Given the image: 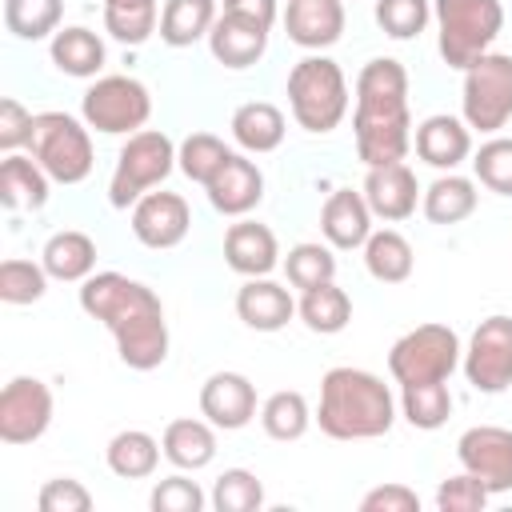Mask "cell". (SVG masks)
Wrapping results in <instances>:
<instances>
[{
	"label": "cell",
	"instance_id": "6da1fadb",
	"mask_svg": "<svg viewBox=\"0 0 512 512\" xmlns=\"http://www.w3.org/2000/svg\"><path fill=\"white\" fill-rule=\"evenodd\" d=\"M80 308L112 332L116 352L132 372H152L168 360L164 304L148 284L128 280L124 272H92L80 284Z\"/></svg>",
	"mask_w": 512,
	"mask_h": 512
},
{
	"label": "cell",
	"instance_id": "7a4b0ae2",
	"mask_svg": "<svg viewBox=\"0 0 512 512\" xmlns=\"http://www.w3.org/2000/svg\"><path fill=\"white\" fill-rule=\"evenodd\" d=\"M356 156L368 168L396 164L412 148V112H408V68L392 56H376L356 76V112H352Z\"/></svg>",
	"mask_w": 512,
	"mask_h": 512
},
{
	"label": "cell",
	"instance_id": "3957f363",
	"mask_svg": "<svg viewBox=\"0 0 512 512\" xmlns=\"http://www.w3.org/2000/svg\"><path fill=\"white\" fill-rule=\"evenodd\" d=\"M316 424L332 440H376L396 424V396L376 372L352 364L328 368L320 380Z\"/></svg>",
	"mask_w": 512,
	"mask_h": 512
},
{
	"label": "cell",
	"instance_id": "277c9868",
	"mask_svg": "<svg viewBox=\"0 0 512 512\" xmlns=\"http://www.w3.org/2000/svg\"><path fill=\"white\" fill-rule=\"evenodd\" d=\"M288 108H292V120L312 136H328L332 128H340V120L348 116L344 68L324 52H312L300 64H292V72H288Z\"/></svg>",
	"mask_w": 512,
	"mask_h": 512
},
{
	"label": "cell",
	"instance_id": "5b68a950",
	"mask_svg": "<svg viewBox=\"0 0 512 512\" xmlns=\"http://www.w3.org/2000/svg\"><path fill=\"white\" fill-rule=\"evenodd\" d=\"M432 20H436L444 64L464 72L472 60L492 52L496 36L504 32V4L500 0H432Z\"/></svg>",
	"mask_w": 512,
	"mask_h": 512
},
{
	"label": "cell",
	"instance_id": "8992f818",
	"mask_svg": "<svg viewBox=\"0 0 512 512\" xmlns=\"http://www.w3.org/2000/svg\"><path fill=\"white\" fill-rule=\"evenodd\" d=\"M28 156L56 180V184H80L88 180L96 156H92V136L88 124L76 120L72 112H36L32 120V140Z\"/></svg>",
	"mask_w": 512,
	"mask_h": 512
},
{
	"label": "cell",
	"instance_id": "52a82bcc",
	"mask_svg": "<svg viewBox=\"0 0 512 512\" xmlns=\"http://www.w3.org/2000/svg\"><path fill=\"white\" fill-rule=\"evenodd\" d=\"M176 168V144L160 128H140L124 140L112 180H108V204L112 208H132L144 192L160 188L168 172Z\"/></svg>",
	"mask_w": 512,
	"mask_h": 512
},
{
	"label": "cell",
	"instance_id": "ba28073f",
	"mask_svg": "<svg viewBox=\"0 0 512 512\" xmlns=\"http://www.w3.org/2000/svg\"><path fill=\"white\" fill-rule=\"evenodd\" d=\"M460 336L448 324H416L388 348V372L392 380L404 384H424V380H448L460 368Z\"/></svg>",
	"mask_w": 512,
	"mask_h": 512
},
{
	"label": "cell",
	"instance_id": "9c48e42d",
	"mask_svg": "<svg viewBox=\"0 0 512 512\" xmlns=\"http://www.w3.org/2000/svg\"><path fill=\"white\" fill-rule=\"evenodd\" d=\"M460 116L468 128L488 136L512 120V56L508 52H484L464 68Z\"/></svg>",
	"mask_w": 512,
	"mask_h": 512
},
{
	"label": "cell",
	"instance_id": "30bf717a",
	"mask_svg": "<svg viewBox=\"0 0 512 512\" xmlns=\"http://www.w3.org/2000/svg\"><path fill=\"white\" fill-rule=\"evenodd\" d=\"M80 116L88 128H96L104 136H132L152 116V92L144 80L124 76V72L96 76V84L80 100Z\"/></svg>",
	"mask_w": 512,
	"mask_h": 512
},
{
	"label": "cell",
	"instance_id": "8fae6325",
	"mask_svg": "<svg viewBox=\"0 0 512 512\" xmlns=\"http://www.w3.org/2000/svg\"><path fill=\"white\" fill-rule=\"evenodd\" d=\"M464 380L476 392H504L512 388V316H488L468 336V348L460 356Z\"/></svg>",
	"mask_w": 512,
	"mask_h": 512
},
{
	"label": "cell",
	"instance_id": "7c38bea8",
	"mask_svg": "<svg viewBox=\"0 0 512 512\" xmlns=\"http://www.w3.org/2000/svg\"><path fill=\"white\" fill-rule=\"evenodd\" d=\"M56 412L52 388L40 376H12L0 392V440L4 444H32L48 432Z\"/></svg>",
	"mask_w": 512,
	"mask_h": 512
},
{
	"label": "cell",
	"instance_id": "4fadbf2b",
	"mask_svg": "<svg viewBox=\"0 0 512 512\" xmlns=\"http://www.w3.org/2000/svg\"><path fill=\"white\" fill-rule=\"evenodd\" d=\"M456 460L492 496L496 492H512V428H496V424L468 428L456 440Z\"/></svg>",
	"mask_w": 512,
	"mask_h": 512
},
{
	"label": "cell",
	"instance_id": "5bb4252c",
	"mask_svg": "<svg viewBox=\"0 0 512 512\" xmlns=\"http://www.w3.org/2000/svg\"><path fill=\"white\" fill-rule=\"evenodd\" d=\"M188 228H192V208L180 192H144L132 204V236L152 252L176 248L188 236Z\"/></svg>",
	"mask_w": 512,
	"mask_h": 512
},
{
	"label": "cell",
	"instance_id": "9a60e30c",
	"mask_svg": "<svg viewBox=\"0 0 512 512\" xmlns=\"http://www.w3.org/2000/svg\"><path fill=\"white\" fill-rule=\"evenodd\" d=\"M200 416L220 432H240L256 416V384L244 372H212L200 384Z\"/></svg>",
	"mask_w": 512,
	"mask_h": 512
},
{
	"label": "cell",
	"instance_id": "2e32d148",
	"mask_svg": "<svg viewBox=\"0 0 512 512\" xmlns=\"http://www.w3.org/2000/svg\"><path fill=\"white\" fill-rule=\"evenodd\" d=\"M204 192H208V204L220 216H236L240 220L264 200V172L244 152H228V160L216 168V176L204 184Z\"/></svg>",
	"mask_w": 512,
	"mask_h": 512
},
{
	"label": "cell",
	"instance_id": "e0dca14e",
	"mask_svg": "<svg viewBox=\"0 0 512 512\" xmlns=\"http://www.w3.org/2000/svg\"><path fill=\"white\" fill-rule=\"evenodd\" d=\"M412 148L416 156L436 168V172H456L468 156H472V128L464 124V116H448V112H436V116H424L412 132Z\"/></svg>",
	"mask_w": 512,
	"mask_h": 512
},
{
	"label": "cell",
	"instance_id": "ac0fdd59",
	"mask_svg": "<svg viewBox=\"0 0 512 512\" xmlns=\"http://www.w3.org/2000/svg\"><path fill=\"white\" fill-rule=\"evenodd\" d=\"M364 200H368V208H372V216L376 220H384V224H400V220H408L412 212H416V200L424 196L420 192V180H416V172L404 164V160H396V164H380V168H368V176H364Z\"/></svg>",
	"mask_w": 512,
	"mask_h": 512
},
{
	"label": "cell",
	"instance_id": "d6986e66",
	"mask_svg": "<svg viewBox=\"0 0 512 512\" xmlns=\"http://www.w3.org/2000/svg\"><path fill=\"white\" fill-rule=\"evenodd\" d=\"M224 264L232 272H240L244 280L248 276H268L276 264H280V244H276V232L260 220H236L228 224L224 232Z\"/></svg>",
	"mask_w": 512,
	"mask_h": 512
},
{
	"label": "cell",
	"instance_id": "ffe728a7",
	"mask_svg": "<svg viewBox=\"0 0 512 512\" xmlns=\"http://www.w3.org/2000/svg\"><path fill=\"white\" fill-rule=\"evenodd\" d=\"M284 32L292 44L308 52H324L344 36V4L340 0H288Z\"/></svg>",
	"mask_w": 512,
	"mask_h": 512
},
{
	"label": "cell",
	"instance_id": "44dd1931",
	"mask_svg": "<svg viewBox=\"0 0 512 512\" xmlns=\"http://www.w3.org/2000/svg\"><path fill=\"white\" fill-rule=\"evenodd\" d=\"M372 220L376 216H372L364 192H352V188H336L320 208V232L336 252L364 248V240L372 236Z\"/></svg>",
	"mask_w": 512,
	"mask_h": 512
},
{
	"label": "cell",
	"instance_id": "7402d4cb",
	"mask_svg": "<svg viewBox=\"0 0 512 512\" xmlns=\"http://www.w3.org/2000/svg\"><path fill=\"white\" fill-rule=\"evenodd\" d=\"M236 316L252 332H280L296 316V300L284 284H276L268 276H248L236 292Z\"/></svg>",
	"mask_w": 512,
	"mask_h": 512
},
{
	"label": "cell",
	"instance_id": "603a6c76",
	"mask_svg": "<svg viewBox=\"0 0 512 512\" xmlns=\"http://www.w3.org/2000/svg\"><path fill=\"white\" fill-rule=\"evenodd\" d=\"M208 52H212L216 64H224L232 72H244V68H252L268 52V28L220 12L212 32H208Z\"/></svg>",
	"mask_w": 512,
	"mask_h": 512
},
{
	"label": "cell",
	"instance_id": "cb8c5ba5",
	"mask_svg": "<svg viewBox=\"0 0 512 512\" xmlns=\"http://www.w3.org/2000/svg\"><path fill=\"white\" fill-rule=\"evenodd\" d=\"M216 424L208 420H196V416H180L164 428L160 436V448H164V460L180 472H200L216 460Z\"/></svg>",
	"mask_w": 512,
	"mask_h": 512
},
{
	"label": "cell",
	"instance_id": "d4e9b609",
	"mask_svg": "<svg viewBox=\"0 0 512 512\" xmlns=\"http://www.w3.org/2000/svg\"><path fill=\"white\" fill-rule=\"evenodd\" d=\"M48 184L52 176L20 152H4L0 160V204L8 212H40L48 204Z\"/></svg>",
	"mask_w": 512,
	"mask_h": 512
},
{
	"label": "cell",
	"instance_id": "484cf974",
	"mask_svg": "<svg viewBox=\"0 0 512 512\" xmlns=\"http://www.w3.org/2000/svg\"><path fill=\"white\" fill-rule=\"evenodd\" d=\"M40 264L48 268L52 280L60 284H84L92 272H96V240L80 228H64V232H52L44 240V252H40Z\"/></svg>",
	"mask_w": 512,
	"mask_h": 512
},
{
	"label": "cell",
	"instance_id": "4316f807",
	"mask_svg": "<svg viewBox=\"0 0 512 512\" xmlns=\"http://www.w3.org/2000/svg\"><path fill=\"white\" fill-rule=\"evenodd\" d=\"M232 140L248 152V156H264V152H276L284 144V132H288V120L276 104L268 100H248L232 112Z\"/></svg>",
	"mask_w": 512,
	"mask_h": 512
},
{
	"label": "cell",
	"instance_id": "83f0119b",
	"mask_svg": "<svg viewBox=\"0 0 512 512\" xmlns=\"http://www.w3.org/2000/svg\"><path fill=\"white\" fill-rule=\"evenodd\" d=\"M48 56H52V64H56L64 76H76V80H92V76L104 68V60H108L104 40H100L92 28H84V24L60 28V32L52 36V44H48Z\"/></svg>",
	"mask_w": 512,
	"mask_h": 512
},
{
	"label": "cell",
	"instance_id": "f1b7e54d",
	"mask_svg": "<svg viewBox=\"0 0 512 512\" xmlns=\"http://www.w3.org/2000/svg\"><path fill=\"white\" fill-rule=\"evenodd\" d=\"M476 204H480L476 180H468V176H460V172H440V176L424 188V196H420L424 216H428L432 224H444V228L468 220V216L476 212Z\"/></svg>",
	"mask_w": 512,
	"mask_h": 512
},
{
	"label": "cell",
	"instance_id": "f546056e",
	"mask_svg": "<svg viewBox=\"0 0 512 512\" xmlns=\"http://www.w3.org/2000/svg\"><path fill=\"white\" fill-rule=\"evenodd\" d=\"M160 456H164L160 440L144 428H124L104 448V460L120 480H148L160 468Z\"/></svg>",
	"mask_w": 512,
	"mask_h": 512
},
{
	"label": "cell",
	"instance_id": "4dcf8cb0",
	"mask_svg": "<svg viewBox=\"0 0 512 512\" xmlns=\"http://www.w3.org/2000/svg\"><path fill=\"white\" fill-rule=\"evenodd\" d=\"M216 0H164L160 8V40L168 48H192L196 40H208L216 24Z\"/></svg>",
	"mask_w": 512,
	"mask_h": 512
},
{
	"label": "cell",
	"instance_id": "1f68e13d",
	"mask_svg": "<svg viewBox=\"0 0 512 512\" xmlns=\"http://www.w3.org/2000/svg\"><path fill=\"white\" fill-rule=\"evenodd\" d=\"M296 316L304 320L308 332H316V336H336V332H344L348 320H352V300H348V292H344L336 280H328V284H320V288L300 292Z\"/></svg>",
	"mask_w": 512,
	"mask_h": 512
},
{
	"label": "cell",
	"instance_id": "d6a6232c",
	"mask_svg": "<svg viewBox=\"0 0 512 512\" xmlns=\"http://www.w3.org/2000/svg\"><path fill=\"white\" fill-rule=\"evenodd\" d=\"M412 264H416L412 244L396 228H380V232L372 228V236L364 240V268H368L372 280H380V284H404L412 276Z\"/></svg>",
	"mask_w": 512,
	"mask_h": 512
},
{
	"label": "cell",
	"instance_id": "836d02e7",
	"mask_svg": "<svg viewBox=\"0 0 512 512\" xmlns=\"http://www.w3.org/2000/svg\"><path fill=\"white\" fill-rule=\"evenodd\" d=\"M400 416L420 428V432H436L448 424L452 416V392L448 380H424V384H404L400 388Z\"/></svg>",
	"mask_w": 512,
	"mask_h": 512
},
{
	"label": "cell",
	"instance_id": "e575fe53",
	"mask_svg": "<svg viewBox=\"0 0 512 512\" xmlns=\"http://www.w3.org/2000/svg\"><path fill=\"white\" fill-rule=\"evenodd\" d=\"M312 420H316V416H312L304 392H296V388H280V392H272V396L260 404V428H264L272 440H280V444L300 440V436L312 428Z\"/></svg>",
	"mask_w": 512,
	"mask_h": 512
},
{
	"label": "cell",
	"instance_id": "d590c367",
	"mask_svg": "<svg viewBox=\"0 0 512 512\" xmlns=\"http://www.w3.org/2000/svg\"><path fill=\"white\" fill-rule=\"evenodd\" d=\"M160 28L156 0H104V32L128 48H140Z\"/></svg>",
	"mask_w": 512,
	"mask_h": 512
},
{
	"label": "cell",
	"instance_id": "8d00e7d4",
	"mask_svg": "<svg viewBox=\"0 0 512 512\" xmlns=\"http://www.w3.org/2000/svg\"><path fill=\"white\" fill-rule=\"evenodd\" d=\"M64 0H4V28L16 40H48L60 32Z\"/></svg>",
	"mask_w": 512,
	"mask_h": 512
},
{
	"label": "cell",
	"instance_id": "74e56055",
	"mask_svg": "<svg viewBox=\"0 0 512 512\" xmlns=\"http://www.w3.org/2000/svg\"><path fill=\"white\" fill-rule=\"evenodd\" d=\"M284 276H288V284L300 288V292L336 280L332 244H320V240H300V244H292L288 256H284Z\"/></svg>",
	"mask_w": 512,
	"mask_h": 512
},
{
	"label": "cell",
	"instance_id": "f35d334b",
	"mask_svg": "<svg viewBox=\"0 0 512 512\" xmlns=\"http://www.w3.org/2000/svg\"><path fill=\"white\" fill-rule=\"evenodd\" d=\"M228 144L220 140V136H212V132H192V136H184L180 140V148H176V168L192 180V184H208L212 176H216V168L228 160Z\"/></svg>",
	"mask_w": 512,
	"mask_h": 512
},
{
	"label": "cell",
	"instance_id": "ab89813d",
	"mask_svg": "<svg viewBox=\"0 0 512 512\" xmlns=\"http://www.w3.org/2000/svg\"><path fill=\"white\" fill-rule=\"evenodd\" d=\"M48 268L36 264V260H24V256H8L0 264V300L4 304H36L44 292H48Z\"/></svg>",
	"mask_w": 512,
	"mask_h": 512
},
{
	"label": "cell",
	"instance_id": "60d3db41",
	"mask_svg": "<svg viewBox=\"0 0 512 512\" xmlns=\"http://www.w3.org/2000/svg\"><path fill=\"white\" fill-rule=\"evenodd\" d=\"M212 508L216 512H256L264 504V484L248 468H224L212 484Z\"/></svg>",
	"mask_w": 512,
	"mask_h": 512
},
{
	"label": "cell",
	"instance_id": "b9f144b4",
	"mask_svg": "<svg viewBox=\"0 0 512 512\" xmlns=\"http://www.w3.org/2000/svg\"><path fill=\"white\" fill-rule=\"evenodd\" d=\"M432 20L428 0H376V24L392 40H416Z\"/></svg>",
	"mask_w": 512,
	"mask_h": 512
},
{
	"label": "cell",
	"instance_id": "7bdbcfd3",
	"mask_svg": "<svg viewBox=\"0 0 512 512\" xmlns=\"http://www.w3.org/2000/svg\"><path fill=\"white\" fill-rule=\"evenodd\" d=\"M472 172L476 184H484L496 196H512V140L508 136H492L480 144V152L472 156Z\"/></svg>",
	"mask_w": 512,
	"mask_h": 512
},
{
	"label": "cell",
	"instance_id": "ee69618b",
	"mask_svg": "<svg viewBox=\"0 0 512 512\" xmlns=\"http://www.w3.org/2000/svg\"><path fill=\"white\" fill-rule=\"evenodd\" d=\"M148 504H152V512H204V504H212V500L204 496V488L196 480H188L184 472H176V476L156 480Z\"/></svg>",
	"mask_w": 512,
	"mask_h": 512
},
{
	"label": "cell",
	"instance_id": "f6af8a7d",
	"mask_svg": "<svg viewBox=\"0 0 512 512\" xmlns=\"http://www.w3.org/2000/svg\"><path fill=\"white\" fill-rule=\"evenodd\" d=\"M488 488L472 476V472H460V476H448L440 488H436V508L440 512H480L488 504Z\"/></svg>",
	"mask_w": 512,
	"mask_h": 512
},
{
	"label": "cell",
	"instance_id": "bcb514c9",
	"mask_svg": "<svg viewBox=\"0 0 512 512\" xmlns=\"http://www.w3.org/2000/svg\"><path fill=\"white\" fill-rule=\"evenodd\" d=\"M36 504H40V512H88L92 508V492L72 476H56V480H48L40 488Z\"/></svg>",
	"mask_w": 512,
	"mask_h": 512
},
{
	"label": "cell",
	"instance_id": "7dc6e473",
	"mask_svg": "<svg viewBox=\"0 0 512 512\" xmlns=\"http://www.w3.org/2000/svg\"><path fill=\"white\" fill-rule=\"evenodd\" d=\"M32 112L16 100V96H4L0 100V148L4 152H20V148H28V140H32Z\"/></svg>",
	"mask_w": 512,
	"mask_h": 512
},
{
	"label": "cell",
	"instance_id": "c3c4849f",
	"mask_svg": "<svg viewBox=\"0 0 512 512\" xmlns=\"http://www.w3.org/2000/svg\"><path fill=\"white\" fill-rule=\"evenodd\" d=\"M360 512H420V496L408 484H376L364 492Z\"/></svg>",
	"mask_w": 512,
	"mask_h": 512
},
{
	"label": "cell",
	"instance_id": "681fc988",
	"mask_svg": "<svg viewBox=\"0 0 512 512\" xmlns=\"http://www.w3.org/2000/svg\"><path fill=\"white\" fill-rule=\"evenodd\" d=\"M220 12L240 16V20H252V24H260V28H268V32H272V24H276V16H280L276 0H220Z\"/></svg>",
	"mask_w": 512,
	"mask_h": 512
}]
</instances>
